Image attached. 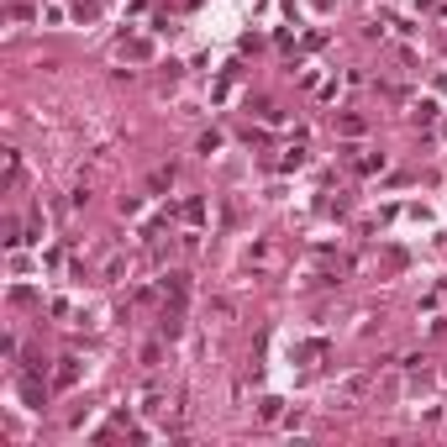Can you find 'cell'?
Returning a JSON list of instances; mask_svg holds the SVG:
<instances>
[{
  "mask_svg": "<svg viewBox=\"0 0 447 447\" xmlns=\"http://www.w3.org/2000/svg\"><path fill=\"white\" fill-rule=\"evenodd\" d=\"M363 384H368V379H363V374H358V379H347V384H342V389H337V400H358V395H363Z\"/></svg>",
  "mask_w": 447,
  "mask_h": 447,
  "instance_id": "6da1fadb",
  "label": "cell"
},
{
  "mask_svg": "<svg viewBox=\"0 0 447 447\" xmlns=\"http://www.w3.org/2000/svg\"><path fill=\"white\" fill-rule=\"evenodd\" d=\"M74 379H79V358H63V368H58V384H63V389H69V384H74Z\"/></svg>",
  "mask_w": 447,
  "mask_h": 447,
  "instance_id": "7a4b0ae2",
  "label": "cell"
},
{
  "mask_svg": "<svg viewBox=\"0 0 447 447\" xmlns=\"http://www.w3.org/2000/svg\"><path fill=\"white\" fill-rule=\"evenodd\" d=\"M22 179V153H6V185H16Z\"/></svg>",
  "mask_w": 447,
  "mask_h": 447,
  "instance_id": "3957f363",
  "label": "cell"
},
{
  "mask_svg": "<svg viewBox=\"0 0 447 447\" xmlns=\"http://www.w3.org/2000/svg\"><path fill=\"white\" fill-rule=\"evenodd\" d=\"M185 221H205V201H185Z\"/></svg>",
  "mask_w": 447,
  "mask_h": 447,
  "instance_id": "277c9868",
  "label": "cell"
}]
</instances>
